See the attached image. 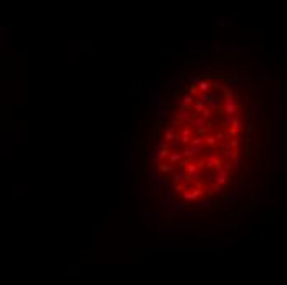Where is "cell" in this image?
Masks as SVG:
<instances>
[{"label": "cell", "instance_id": "cb8c5ba5", "mask_svg": "<svg viewBox=\"0 0 287 285\" xmlns=\"http://www.w3.org/2000/svg\"><path fill=\"white\" fill-rule=\"evenodd\" d=\"M205 142H206V138H203V137H195V138H191V140H190V145H191V147H201Z\"/></svg>", "mask_w": 287, "mask_h": 285}, {"label": "cell", "instance_id": "c3c4849f", "mask_svg": "<svg viewBox=\"0 0 287 285\" xmlns=\"http://www.w3.org/2000/svg\"><path fill=\"white\" fill-rule=\"evenodd\" d=\"M251 89H253L254 92H257V91H259V86H257V84H251Z\"/></svg>", "mask_w": 287, "mask_h": 285}, {"label": "cell", "instance_id": "f1b7e54d", "mask_svg": "<svg viewBox=\"0 0 287 285\" xmlns=\"http://www.w3.org/2000/svg\"><path fill=\"white\" fill-rule=\"evenodd\" d=\"M186 173L188 175H195V173H200V170H198V167L195 163H188L186 165Z\"/></svg>", "mask_w": 287, "mask_h": 285}, {"label": "cell", "instance_id": "5b68a950", "mask_svg": "<svg viewBox=\"0 0 287 285\" xmlns=\"http://www.w3.org/2000/svg\"><path fill=\"white\" fill-rule=\"evenodd\" d=\"M175 120H178V122H191L193 115H190L186 109H178V112H175Z\"/></svg>", "mask_w": 287, "mask_h": 285}, {"label": "cell", "instance_id": "8fae6325", "mask_svg": "<svg viewBox=\"0 0 287 285\" xmlns=\"http://www.w3.org/2000/svg\"><path fill=\"white\" fill-rule=\"evenodd\" d=\"M215 157H216V153H213L211 150H206V152H205V163H206L208 168H213V165H215Z\"/></svg>", "mask_w": 287, "mask_h": 285}, {"label": "cell", "instance_id": "603a6c76", "mask_svg": "<svg viewBox=\"0 0 287 285\" xmlns=\"http://www.w3.org/2000/svg\"><path fill=\"white\" fill-rule=\"evenodd\" d=\"M203 81V78L198 74V76H190V78H186V83L188 84H191V86H198Z\"/></svg>", "mask_w": 287, "mask_h": 285}, {"label": "cell", "instance_id": "e0dca14e", "mask_svg": "<svg viewBox=\"0 0 287 285\" xmlns=\"http://www.w3.org/2000/svg\"><path fill=\"white\" fill-rule=\"evenodd\" d=\"M190 135H191V130L190 129H181L180 130V137H181V143H190Z\"/></svg>", "mask_w": 287, "mask_h": 285}, {"label": "cell", "instance_id": "6da1fadb", "mask_svg": "<svg viewBox=\"0 0 287 285\" xmlns=\"http://www.w3.org/2000/svg\"><path fill=\"white\" fill-rule=\"evenodd\" d=\"M262 110H264L262 104H249L248 109H246V115H248V119H249L253 127L257 124V120H259V117L262 115Z\"/></svg>", "mask_w": 287, "mask_h": 285}, {"label": "cell", "instance_id": "30bf717a", "mask_svg": "<svg viewBox=\"0 0 287 285\" xmlns=\"http://www.w3.org/2000/svg\"><path fill=\"white\" fill-rule=\"evenodd\" d=\"M168 112H170V104H168V101H165L162 106H159V114H157V115H159L160 120H163V119L167 117Z\"/></svg>", "mask_w": 287, "mask_h": 285}, {"label": "cell", "instance_id": "ee69618b", "mask_svg": "<svg viewBox=\"0 0 287 285\" xmlns=\"http://www.w3.org/2000/svg\"><path fill=\"white\" fill-rule=\"evenodd\" d=\"M196 61H198V63H205V65H210V63H211V58H203V56H201V58H198Z\"/></svg>", "mask_w": 287, "mask_h": 285}, {"label": "cell", "instance_id": "74e56055", "mask_svg": "<svg viewBox=\"0 0 287 285\" xmlns=\"http://www.w3.org/2000/svg\"><path fill=\"white\" fill-rule=\"evenodd\" d=\"M188 94H191L193 97H195V96L200 94V92H198V88H196V86H190V88H188Z\"/></svg>", "mask_w": 287, "mask_h": 285}, {"label": "cell", "instance_id": "277c9868", "mask_svg": "<svg viewBox=\"0 0 287 285\" xmlns=\"http://www.w3.org/2000/svg\"><path fill=\"white\" fill-rule=\"evenodd\" d=\"M185 218L186 219H210L211 218V213L205 211V209H201V211H193V209L190 211L188 209V211L185 213Z\"/></svg>", "mask_w": 287, "mask_h": 285}, {"label": "cell", "instance_id": "4dcf8cb0", "mask_svg": "<svg viewBox=\"0 0 287 285\" xmlns=\"http://www.w3.org/2000/svg\"><path fill=\"white\" fill-rule=\"evenodd\" d=\"M193 133H195L196 137H203V138H206V135H208V129H195L193 130Z\"/></svg>", "mask_w": 287, "mask_h": 285}, {"label": "cell", "instance_id": "7bdbcfd3", "mask_svg": "<svg viewBox=\"0 0 287 285\" xmlns=\"http://www.w3.org/2000/svg\"><path fill=\"white\" fill-rule=\"evenodd\" d=\"M206 143L211 145V147H215V145H216V137H206Z\"/></svg>", "mask_w": 287, "mask_h": 285}, {"label": "cell", "instance_id": "3957f363", "mask_svg": "<svg viewBox=\"0 0 287 285\" xmlns=\"http://www.w3.org/2000/svg\"><path fill=\"white\" fill-rule=\"evenodd\" d=\"M160 249H181L183 247V241H178V239H160Z\"/></svg>", "mask_w": 287, "mask_h": 285}, {"label": "cell", "instance_id": "484cf974", "mask_svg": "<svg viewBox=\"0 0 287 285\" xmlns=\"http://www.w3.org/2000/svg\"><path fill=\"white\" fill-rule=\"evenodd\" d=\"M198 73H200V76L205 78V79H211L213 78V73H211V68H210V66L205 68L203 71H198Z\"/></svg>", "mask_w": 287, "mask_h": 285}, {"label": "cell", "instance_id": "7dc6e473", "mask_svg": "<svg viewBox=\"0 0 287 285\" xmlns=\"http://www.w3.org/2000/svg\"><path fill=\"white\" fill-rule=\"evenodd\" d=\"M173 186H175V191H178V193H180V191H183L185 185H173Z\"/></svg>", "mask_w": 287, "mask_h": 285}, {"label": "cell", "instance_id": "ac0fdd59", "mask_svg": "<svg viewBox=\"0 0 287 285\" xmlns=\"http://www.w3.org/2000/svg\"><path fill=\"white\" fill-rule=\"evenodd\" d=\"M226 84L230 86V88L233 89V91H238L239 89V79L238 78H226Z\"/></svg>", "mask_w": 287, "mask_h": 285}, {"label": "cell", "instance_id": "8d00e7d4", "mask_svg": "<svg viewBox=\"0 0 287 285\" xmlns=\"http://www.w3.org/2000/svg\"><path fill=\"white\" fill-rule=\"evenodd\" d=\"M238 147H239L238 140H236V138H231V140H230V143H228V148H233V150H236Z\"/></svg>", "mask_w": 287, "mask_h": 285}, {"label": "cell", "instance_id": "836d02e7", "mask_svg": "<svg viewBox=\"0 0 287 285\" xmlns=\"http://www.w3.org/2000/svg\"><path fill=\"white\" fill-rule=\"evenodd\" d=\"M236 78H238L239 81H241V79H244V81H251V73H248V71H241Z\"/></svg>", "mask_w": 287, "mask_h": 285}, {"label": "cell", "instance_id": "ab89813d", "mask_svg": "<svg viewBox=\"0 0 287 285\" xmlns=\"http://www.w3.org/2000/svg\"><path fill=\"white\" fill-rule=\"evenodd\" d=\"M246 160H243L241 157H238V158H234V163H236V168L239 170V168H243V163H244Z\"/></svg>", "mask_w": 287, "mask_h": 285}, {"label": "cell", "instance_id": "7a4b0ae2", "mask_svg": "<svg viewBox=\"0 0 287 285\" xmlns=\"http://www.w3.org/2000/svg\"><path fill=\"white\" fill-rule=\"evenodd\" d=\"M159 171H160V167H154V170H152V173L145 178V183L149 185V186H152V188H157V186H160V181H162V178L159 176Z\"/></svg>", "mask_w": 287, "mask_h": 285}, {"label": "cell", "instance_id": "d6986e66", "mask_svg": "<svg viewBox=\"0 0 287 285\" xmlns=\"http://www.w3.org/2000/svg\"><path fill=\"white\" fill-rule=\"evenodd\" d=\"M223 152V155L225 157H228V160H234V158H238V150H233V148H225V150H221Z\"/></svg>", "mask_w": 287, "mask_h": 285}, {"label": "cell", "instance_id": "ba28073f", "mask_svg": "<svg viewBox=\"0 0 287 285\" xmlns=\"http://www.w3.org/2000/svg\"><path fill=\"white\" fill-rule=\"evenodd\" d=\"M231 173H233V171H226V170H223L221 173H218V175H216L215 183H218V185H221V186H225L226 180H231V178H230V176H231Z\"/></svg>", "mask_w": 287, "mask_h": 285}, {"label": "cell", "instance_id": "7402d4cb", "mask_svg": "<svg viewBox=\"0 0 287 285\" xmlns=\"http://www.w3.org/2000/svg\"><path fill=\"white\" fill-rule=\"evenodd\" d=\"M205 122H206V120H205V119L201 117V115H200V117H193L191 124L195 125V129H203V127H205L203 124H205Z\"/></svg>", "mask_w": 287, "mask_h": 285}, {"label": "cell", "instance_id": "44dd1931", "mask_svg": "<svg viewBox=\"0 0 287 285\" xmlns=\"http://www.w3.org/2000/svg\"><path fill=\"white\" fill-rule=\"evenodd\" d=\"M223 242H225V246H236L238 237L236 236H226V237H223Z\"/></svg>", "mask_w": 287, "mask_h": 285}, {"label": "cell", "instance_id": "f546056e", "mask_svg": "<svg viewBox=\"0 0 287 285\" xmlns=\"http://www.w3.org/2000/svg\"><path fill=\"white\" fill-rule=\"evenodd\" d=\"M193 109H195V112H200V114H201L206 107H205V104H203L201 101H198V99H196L195 104H193Z\"/></svg>", "mask_w": 287, "mask_h": 285}, {"label": "cell", "instance_id": "f6af8a7d", "mask_svg": "<svg viewBox=\"0 0 287 285\" xmlns=\"http://www.w3.org/2000/svg\"><path fill=\"white\" fill-rule=\"evenodd\" d=\"M210 88H211V91H216L218 89V83L216 81H210Z\"/></svg>", "mask_w": 287, "mask_h": 285}, {"label": "cell", "instance_id": "f35d334b", "mask_svg": "<svg viewBox=\"0 0 287 285\" xmlns=\"http://www.w3.org/2000/svg\"><path fill=\"white\" fill-rule=\"evenodd\" d=\"M160 171H162V173H168V171H172V165H165V163H162V165H160Z\"/></svg>", "mask_w": 287, "mask_h": 285}, {"label": "cell", "instance_id": "d590c367", "mask_svg": "<svg viewBox=\"0 0 287 285\" xmlns=\"http://www.w3.org/2000/svg\"><path fill=\"white\" fill-rule=\"evenodd\" d=\"M68 275H78V265H68Z\"/></svg>", "mask_w": 287, "mask_h": 285}, {"label": "cell", "instance_id": "4fadbf2b", "mask_svg": "<svg viewBox=\"0 0 287 285\" xmlns=\"http://www.w3.org/2000/svg\"><path fill=\"white\" fill-rule=\"evenodd\" d=\"M228 196V201H230V205H238L239 201H241V195L239 193H236V191H230V193L226 195Z\"/></svg>", "mask_w": 287, "mask_h": 285}, {"label": "cell", "instance_id": "7c38bea8", "mask_svg": "<svg viewBox=\"0 0 287 285\" xmlns=\"http://www.w3.org/2000/svg\"><path fill=\"white\" fill-rule=\"evenodd\" d=\"M234 191H236V193H239L241 196H244V195H248L249 191H253V188L249 186V185H246V183H239L236 188H234Z\"/></svg>", "mask_w": 287, "mask_h": 285}, {"label": "cell", "instance_id": "52a82bcc", "mask_svg": "<svg viewBox=\"0 0 287 285\" xmlns=\"http://www.w3.org/2000/svg\"><path fill=\"white\" fill-rule=\"evenodd\" d=\"M193 205H195L196 208H200V209H206V208H211L215 205V200H213V198H201V200L195 201Z\"/></svg>", "mask_w": 287, "mask_h": 285}, {"label": "cell", "instance_id": "8992f818", "mask_svg": "<svg viewBox=\"0 0 287 285\" xmlns=\"http://www.w3.org/2000/svg\"><path fill=\"white\" fill-rule=\"evenodd\" d=\"M181 196H183L185 200L195 203V201H198V196H201V190L196 188V190H193V191H183V193H181Z\"/></svg>", "mask_w": 287, "mask_h": 285}, {"label": "cell", "instance_id": "bcb514c9", "mask_svg": "<svg viewBox=\"0 0 287 285\" xmlns=\"http://www.w3.org/2000/svg\"><path fill=\"white\" fill-rule=\"evenodd\" d=\"M196 167H198V170H201V168H203V167H206V163H205V158H203V160H200V162H198V163H196Z\"/></svg>", "mask_w": 287, "mask_h": 285}, {"label": "cell", "instance_id": "5bb4252c", "mask_svg": "<svg viewBox=\"0 0 287 285\" xmlns=\"http://www.w3.org/2000/svg\"><path fill=\"white\" fill-rule=\"evenodd\" d=\"M186 211H188V205L185 201H178L173 205V213H183L185 214Z\"/></svg>", "mask_w": 287, "mask_h": 285}, {"label": "cell", "instance_id": "e575fe53", "mask_svg": "<svg viewBox=\"0 0 287 285\" xmlns=\"http://www.w3.org/2000/svg\"><path fill=\"white\" fill-rule=\"evenodd\" d=\"M211 115H213V112L210 110V107H206V109H205L203 112H201V117H203L205 120H206V122L210 120V117H211Z\"/></svg>", "mask_w": 287, "mask_h": 285}, {"label": "cell", "instance_id": "d6a6232c", "mask_svg": "<svg viewBox=\"0 0 287 285\" xmlns=\"http://www.w3.org/2000/svg\"><path fill=\"white\" fill-rule=\"evenodd\" d=\"M132 163H134V162H132V158H131V155H127V157H126V173H131V171H132V167H134Z\"/></svg>", "mask_w": 287, "mask_h": 285}, {"label": "cell", "instance_id": "9c48e42d", "mask_svg": "<svg viewBox=\"0 0 287 285\" xmlns=\"http://www.w3.org/2000/svg\"><path fill=\"white\" fill-rule=\"evenodd\" d=\"M201 152H206L203 147H191V145H188L185 150H183V155L185 157H195V155H198V153H201Z\"/></svg>", "mask_w": 287, "mask_h": 285}, {"label": "cell", "instance_id": "9a60e30c", "mask_svg": "<svg viewBox=\"0 0 287 285\" xmlns=\"http://www.w3.org/2000/svg\"><path fill=\"white\" fill-rule=\"evenodd\" d=\"M185 181H186V178H185L183 173H173L172 175V183L173 185H185Z\"/></svg>", "mask_w": 287, "mask_h": 285}, {"label": "cell", "instance_id": "d4e9b609", "mask_svg": "<svg viewBox=\"0 0 287 285\" xmlns=\"http://www.w3.org/2000/svg\"><path fill=\"white\" fill-rule=\"evenodd\" d=\"M221 190H223V186H221V185H218V183H211V185H208V191H210L211 195L220 193Z\"/></svg>", "mask_w": 287, "mask_h": 285}, {"label": "cell", "instance_id": "4316f807", "mask_svg": "<svg viewBox=\"0 0 287 285\" xmlns=\"http://www.w3.org/2000/svg\"><path fill=\"white\" fill-rule=\"evenodd\" d=\"M198 89H200V92H210V89H211V88H210V83H208V81L203 79L201 83L198 84Z\"/></svg>", "mask_w": 287, "mask_h": 285}, {"label": "cell", "instance_id": "2e32d148", "mask_svg": "<svg viewBox=\"0 0 287 285\" xmlns=\"http://www.w3.org/2000/svg\"><path fill=\"white\" fill-rule=\"evenodd\" d=\"M181 158H183V152H172L170 157H168V160H170V163H180Z\"/></svg>", "mask_w": 287, "mask_h": 285}, {"label": "cell", "instance_id": "1f68e13d", "mask_svg": "<svg viewBox=\"0 0 287 285\" xmlns=\"http://www.w3.org/2000/svg\"><path fill=\"white\" fill-rule=\"evenodd\" d=\"M231 23H233V22L226 20V18H218V20L215 22V25H216V27H230Z\"/></svg>", "mask_w": 287, "mask_h": 285}, {"label": "cell", "instance_id": "83f0119b", "mask_svg": "<svg viewBox=\"0 0 287 285\" xmlns=\"http://www.w3.org/2000/svg\"><path fill=\"white\" fill-rule=\"evenodd\" d=\"M223 167L226 171H233L236 168V163H234V160H226V162H223Z\"/></svg>", "mask_w": 287, "mask_h": 285}, {"label": "cell", "instance_id": "60d3db41", "mask_svg": "<svg viewBox=\"0 0 287 285\" xmlns=\"http://www.w3.org/2000/svg\"><path fill=\"white\" fill-rule=\"evenodd\" d=\"M211 51H213V53H225V50L221 48V45H220V43H216V45H215V48H213Z\"/></svg>", "mask_w": 287, "mask_h": 285}, {"label": "cell", "instance_id": "b9f144b4", "mask_svg": "<svg viewBox=\"0 0 287 285\" xmlns=\"http://www.w3.org/2000/svg\"><path fill=\"white\" fill-rule=\"evenodd\" d=\"M228 135H230V137H238V135H239V132H238L236 129H234V127H231V129L228 130Z\"/></svg>", "mask_w": 287, "mask_h": 285}, {"label": "cell", "instance_id": "ffe728a7", "mask_svg": "<svg viewBox=\"0 0 287 285\" xmlns=\"http://www.w3.org/2000/svg\"><path fill=\"white\" fill-rule=\"evenodd\" d=\"M211 249H218V251H221V249H225V242H223V237H218V239H213L211 242Z\"/></svg>", "mask_w": 287, "mask_h": 285}]
</instances>
